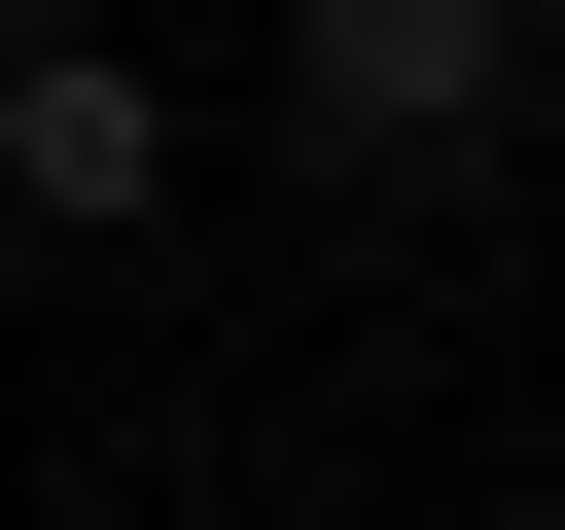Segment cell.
I'll list each match as a JSON object with an SVG mask.
<instances>
[{
  "mask_svg": "<svg viewBox=\"0 0 565 530\" xmlns=\"http://www.w3.org/2000/svg\"><path fill=\"white\" fill-rule=\"evenodd\" d=\"M0 212H35V247H141V212H177V71H141V35H0Z\"/></svg>",
  "mask_w": 565,
  "mask_h": 530,
  "instance_id": "cell-1",
  "label": "cell"
},
{
  "mask_svg": "<svg viewBox=\"0 0 565 530\" xmlns=\"http://www.w3.org/2000/svg\"><path fill=\"white\" fill-rule=\"evenodd\" d=\"M282 106L424 177V141H494V106H530V0H282Z\"/></svg>",
  "mask_w": 565,
  "mask_h": 530,
  "instance_id": "cell-2",
  "label": "cell"
},
{
  "mask_svg": "<svg viewBox=\"0 0 565 530\" xmlns=\"http://www.w3.org/2000/svg\"><path fill=\"white\" fill-rule=\"evenodd\" d=\"M0 35H71V0H0Z\"/></svg>",
  "mask_w": 565,
  "mask_h": 530,
  "instance_id": "cell-3",
  "label": "cell"
}]
</instances>
